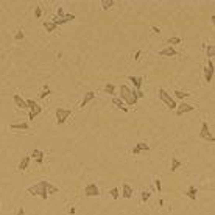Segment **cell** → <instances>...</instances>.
I'll return each instance as SVG.
<instances>
[{"instance_id":"6da1fadb","label":"cell","mask_w":215,"mask_h":215,"mask_svg":"<svg viewBox=\"0 0 215 215\" xmlns=\"http://www.w3.org/2000/svg\"><path fill=\"white\" fill-rule=\"evenodd\" d=\"M27 192H28L30 195H38V196H41L42 199H47V196H48L50 193H56V192H59V189L55 187L53 184H50L48 181H44V179H42V181L36 182L34 185L28 187Z\"/></svg>"},{"instance_id":"7a4b0ae2","label":"cell","mask_w":215,"mask_h":215,"mask_svg":"<svg viewBox=\"0 0 215 215\" xmlns=\"http://www.w3.org/2000/svg\"><path fill=\"white\" fill-rule=\"evenodd\" d=\"M122 101H126L128 106H134L137 103V95H136V90L134 89H130L126 84H122L120 86V97H119Z\"/></svg>"},{"instance_id":"3957f363","label":"cell","mask_w":215,"mask_h":215,"mask_svg":"<svg viewBox=\"0 0 215 215\" xmlns=\"http://www.w3.org/2000/svg\"><path fill=\"white\" fill-rule=\"evenodd\" d=\"M27 109H30L28 112V120H34L41 112H42V106H39L34 100H27Z\"/></svg>"},{"instance_id":"277c9868","label":"cell","mask_w":215,"mask_h":215,"mask_svg":"<svg viewBox=\"0 0 215 215\" xmlns=\"http://www.w3.org/2000/svg\"><path fill=\"white\" fill-rule=\"evenodd\" d=\"M158 97H159V100L162 101V103H165L170 109H176V103H175V100L168 95V92L165 90V89H159L158 90Z\"/></svg>"},{"instance_id":"5b68a950","label":"cell","mask_w":215,"mask_h":215,"mask_svg":"<svg viewBox=\"0 0 215 215\" xmlns=\"http://www.w3.org/2000/svg\"><path fill=\"white\" fill-rule=\"evenodd\" d=\"M70 116H72V111L70 109H66V108H58V109H56V123L58 125L66 123V120Z\"/></svg>"},{"instance_id":"8992f818","label":"cell","mask_w":215,"mask_h":215,"mask_svg":"<svg viewBox=\"0 0 215 215\" xmlns=\"http://www.w3.org/2000/svg\"><path fill=\"white\" fill-rule=\"evenodd\" d=\"M199 137L204 139V140H207V142H215V139H213V136H212V133H210V130H209V126H207V122H203V123H201Z\"/></svg>"},{"instance_id":"52a82bcc","label":"cell","mask_w":215,"mask_h":215,"mask_svg":"<svg viewBox=\"0 0 215 215\" xmlns=\"http://www.w3.org/2000/svg\"><path fill=\"white\" fill-rule=\"evenodd\" d=\"M192 111H195V106L187 104V103H181L179 106H176V116H178V117H181L182 114L192 112Z\"/></svg>"},{"instance_id":"ba28073f","label":"cell","mask_w":215,"mask_h":215,"mask_svg":"<svg viewBox=\"0 0 215 215\" xmlns=\"http://www.w3.org/2000/svg\"><path fill=\"white\" fill-rule=\"evenodd\" d=\"M213 61L212 59H209L207 61V66H206V69H204V80H206V83H210L212 81V78H213Z\"/></svg>"},{"instance_id":"9c48e42d","label":"cell","mask_w":215,"mask_h":215,"mask_svg":"<svg viewBox=\"0 0 215 215\" xmlns=\"http://www.w3.org/2000/svg\"><path fill=\"white\" fill-rule=\"evenodd\" d=\"M84 195L86 196H98L100 195V190L97 187L95 182H89L86 187H84Z\"/></svg>"},{"instance_id":"30bf717a","label":"cell","mask_w":215,"mask_h":215,"mask_svg":"<svg viewBox=\"0 0 215 215\" xmlns=\"http://www.w3.org/2000/svg\"><path fill=\"white\" fill-rule=\"evenodd\" d=\"M70 21H75V14H64V17L62 19H58V17H53L52 19V22L58 27V25H64V24H67V22H70Z\"/></svg>"},{"instance_id":"8fae6325","label":"cell","mask_w":215,"mask_h":215,"mask_svg":"<svg viewBox=\"0 0 215 215\" xmlns=\"http://www.w3.org/2000/svg\"><path fill=\"white\" fill-rule=\"evenodd\" d=\"M148 150H150V145H148L147 142H139V144L133 148V154L137 156V154H140L142 151H148Z\"/></svg>"},{"instance_id":"7c38bea8","label":"cell","mask_w":215,"mask_h":215,"mask_svg":"<svg viewBox=\"0 0 215 215\" xmlns=\"http://www.w3.org/2000/svg\"><path fill=\"white\" fill-rule=\"evenodd\" d=\"M95 100V92H87L84 97H83V100H81V103H80V108H81V109H83V108L87 104V103H90V101H94Z\"/></svg>"},{"instance_id":"4fadbf2b","label":"cell","mask_w":215,"mask_h":215,"mask_svg":"<svg viewBox=\"0 0 215 215\" xmlns=\"http://www.w3.org/2000/svg\"><path fill=\"white\" fill-rule=\"evenodd\" d=\"M178 55V52L173 48V47H165V48H162V50H159V56H176Z\"/></svg>"},{"instance_id":"5bb4252c","label":"cell","mask_w":215,"mask_h":215,"mask_svg":"<svg viewBox=\"0 0 215 215\" xmlns=\"http://www.w3.org/2000/svg\"><path fill=\"white\" fill-rule=\"evenodd\" d=\"M128 80L133 83V86L136 87V90H140V87H142V84H144V78H142V76H130Z\"/></svg>"},{"instance_id":"9a60e30c","label":"cell","mask_w":215,"mask_h":215,"mask_svg":"<svg viewBox=\"0 0 215 215\" xmlns=\"http://www.w3.org/2000/svg\"><path fill=\"white\" fill-rule=\"evenodd\" d=\"M31 156L36 159V162H38L39 165H42V162H44V156H45L42 150H33V151H31Z\"/></svg>"},{"instance_id":"2e32d148","label":"cell","mask_w":215,"mask_h":215,"mask_svg":"<svg viewBox=\"0 0 215 215\" xmlns=\"http://www.w3.org/2000/svg\"><path fill=\"white\" fill-rule=\"evenodd\" d=\"M122 196H123V198H126V199L133 198V189H131L126 182L122 185Z\"/></svg>"},{"instance_id":"e0dca14e","label":"cell","mask_w":215,"mask_h":215,"mask_svg":"<svg viewBox=\"0 0 215 215\" xmlns=\"http://www.w3.org/2000/svg\"><path fill=\"white\" fill-rule=\"evenodd\" d=\"M112 104H114L116 108H119V109H122L123 112H128V108L125 106V103H123L119 97H114V98H112Z\"/></svg>"},{"instance_id":"ac0fdd59","label":"cell","mask_w":215,"mask_h":215,"mask_svg":"<svg viewBox=\"0 0 215 215\" xmlns=\"http://www.w3.org/2000/svg\"><path fill=\"white\" fill-rule=\"evenodd\" d=\"M13 98H14V103H16V106H17V108H21V109H27V103H25V100H22V97H21V95L14 94V95H13Z\"/></svg>"},{"instance_id":"d6986e66","label":"cell","mask_w":215,"mask_h":215,"mask_svg":"<svg viewBox=\"0 0 215 215\" xmlns=\"http://www.w3.org/2000/svg\"><path fill=\"white\" fill-rule=\"evenodd\" d=\"M28 164H30V156H24V158L21 159L19 165H17V170H19V172H24V170H27Z\"/></svg>"},{"instance_id":"ffe728a7","label":"cell","mask_w":215,"mask_h":215,"mask_svg":"<svg viewBox=\"0 0 215 215\" xmlns=\"http://www.w3.org/2000/svg\"><path fill=\"white\" fill-rule=\"evenodd\" d=\"M181 165H182V162H181L178 158H172V159H170V172H176Z\"/></svg>"},{"instance_id":"44dd1931","label":"cell","mask_w":215,"mask_h":215,"mask_svg":"<svg viewBox=\"0 0 215 215\" xmlns=\"http://www.w3.org/2000/svg\"><path fill=\"white\" fill-rule=\"evenodd\" d=\"M42 25H44V28H45V31H47V33H53V31L58 28V27H56V25H55L52 21H45Z\"/></svg>"},{"instance_id":"7402d4cb","label":"cell","mask_w":215,"mask_h":215,"mask_svg":"<svg viewBox=\"0 0 215 215\" xmlns=\"http://www.w3.org/2000/svg\"><path fill=\"white\" fill-rule=\"evenodd\" d=\"M116 5V0H101V8L104 11H108L109 8H112Z\"/></svg>"},{"instance_id":"603a6c76","label":"cell","mask_w":215,"mask_h":215,"mask_svg":"<svg viewBox=\"0 0 215 215\" xmlns=\"http://www.w3.org/2000/svg\"><path fill=\"white\" fill-rule=\"evenodd\" d=\"M10 128H11V130H22V131H27V130L30 128V125H28L27 122H24V123H13Z\"/></svg>"},{"instance_id":"cb8c5ba5","label":"cell","mask_w":215,"mask_h":215,"mask_svg":"<svg viewBox=\"0 0 215 215\" xmlns=\"http://www.w3.org/2000/svg\"><path fill=\"white\" fill-rule=\"evenodd\" d=\"M196 193H198V190L195 189V185H190V187L187 189V192H185V195H187L190 199H196Z\"/></svg>"},{"instance_id":"d4e9b609","label":"cell","mask_w":215,"mask_h":215,"mask_svg":"<svg viewBox=\"0 0 215 215\" xmlns=\"http://www.w3.org/2000/svg\"><path fill=\"white\" fill-rule=\"evenodd\" d=\"M104 92H106L108 95H114V94H116V86L111 84V83H108V84L104 86Z\"/></svg>"},{"instance_id":"484cf974","label":"cell","mask_w":215,"mask_h":215,"mask_svg":"<svg viewBox=\"0 0 215 215\" xmlns=\"http://www.w3.org/2000/svg\"><path fill=\"white\" fill-rule=\"evenodd\" d=\"M206 53H207V58L212 59L213 55H215V47H213V45H207V47H206Z\"/></svg>"},{"instance_id":"4316f807","label":"cell","mask_w":215,"mask_h":215,"mask_svg":"<svg viewBox=\"0 0 215 215\" xmlns=\"http://www.w3.org/2000/svg\"><path fill=\"white\" fill-rule=\"evenodd\" d=\"M50 94H52V89H50V87L45 84V89H44V90L39 94V98H42V100H44V98H45V97H48Z\"/></svg>"},{"instance_id":"83f0119b","label":"cell","mask_w":215,"mask_h":215,"mask_svg":"<svg viewBox=\"0 0 215 215\" xmlns=\"http://www.w3.org/2000/svg\"><path fill=\"white\" fill-rule=\"evenodd\" d=\"M109 195H111L114 199H119V196H120V192H119V189H117V187H112V189L109 190Z\"/></svg>"},{"instance_id":"f1b7e54d","label":"cell","mask_w":215,"mask_h":215,"mask_svg":"<svg viewBox=\"0 0 215 215\" xmlns=\"http://www.w3.org/2000/svg\"><path fill=\"white\" fill-rule=\"evenodd\" d=\"M182 41H181V38H170L168 39V45L170 47H173V45H178V44H181Z\"/></svg>"},{"instance_id":"f546056e","label":"cell","mask_w":215,"mask_h":215,"mask_svg":"<svg viewBox=\"0 0 215 215\" xmlns=\"http://www.w3.org/2000/svg\"><path fill=\"white\" fill-rule=\"evenodd\" d=\"M175 95L179 98V100H184L185 97H189L190 94H187V92H182V90H175Z\"/></svg>"},{"instance_id":"4dcf8cb0","label":"cell","mask_w":215,"mask_h":215,"mask_svg":"<svg viewBox=\"0 0 215 215\" xmlns=\"http://www.w3.org/2000/svg\"><path fill=\"white\" fill-rule=\"evenodd\" d=\"M154 187H156V190H158V193H161V190H162V187H161V179H159V178H156V179H154Z\"/></svg>"},{"instance_id":"1f68e13d","label":"cell","mask_w":215,"mask_h":215,"mask_svg":"<svg viewBox=\"0 0 215 215\" xmlns=\"http://www.w3.org/2000/svg\"><path fill=\"white\" fill-rule=\"evenodd\" d=\"M150 192H142V203H147L148 199H150Z\"/></svg>"},{"instance_id":"d6a6232c","label":"cell","mask_w":215,"mask_h":215,"mask_svg":"<svg viewBox=\"0 0 215 215\" xmlns=\"http://www.w3.org/2000/svg\"><path fill=\"white\" fill-rule=\"evenodd\" d=\"M34 16H36L38 19L42 16V10H41V7H36V8H34Z\"/></svg>"},{"instance_id":"836d02e7","label":"cell","mask_w":215,"mask_h":215,"mask_svg":"<svg viewBox=\"0 0 215 215\" xmlns=\"http://www.w3.org/2000/svg\"><path fill=\"white\" fill-rule=\"evenodd\" d=\"M21 39H24V33H22V31H19V33L16 34V41H21Z\"/></svg>"},{"instance_id":"e575fe53","label":"cell","mask_w":215,"mask_h":215,"mask_svg":"<svg viewBox=\"0 0 215 215\" xmlns=\"http://www.w3.org/2000/svg\"><path fill=\"white\" fill-rule=\"evenodd\" d=\"M140 55H142V50H137V52H136V53H134V59H136V61H137V59H139V58H140Z\"/></svg>"},{"instance_id":"d590c367","label":"cell","mask_w":215,"mask_h":215,"mask_svg":"<svg viewBox=\"0 0 215 215\" xmlns=\"http://www.w3.org/2000/svg\"><path fill=\"white\" fill-rule=\"evenodd\" d=\"M136 95H137V98H144V92L142 90H136Z\"/></svg>"},{"instance_id":"8d00e7d4","label":"cell","mask_w":215,"mask_h":215,"mask_svg":"<svg viewBox=\"0 0 215 215\" xmlns=\"http://www.w3.org/2000/svg\"><path fill=\"white\" fill-rule=\"evenodd\" d=\"M17 215H25V209H24V207H19V212H17Z\"/></svg>"},{"instance_id":"74e56055","label":"cell","mask_w":215,"mask_h":215,"mask_svg":"<svg viewBox=\"0 0 215 215\" xmlns=\"http://www.w3.org/2000/svg\"><path fill=\"white\" fill-rule=\"evenodd\" d=\"M151 30H153L154 33H161V28H159V27H151Z\"/></svg>"},{"instance_id":"f35d334b","label":"cell","mask_w":215,"mask_h":215,"mask_svg":"<svg viewBox=\"0 0 215 215\" xmlns=\"http://www.w3.org/2000/svg\"><path fill=\"white\" fill-rule=\"evenodd\" d=\"M75 212H76L75 207H70V209H69V213H70V215H75Z\"/></svg>"},{"instance_id":"ab89813d","label":"cell","mask_w":215,"mask_h":215,"mask_svg":"<svg viewBox=\"0 0 215 215\" xmlns=\"http://www.w3.org/2000/svg\"><path fill=\"white\" fill-rule=\"evenodd\" d=\"M0 212H2V207H0Z\"/></svg>"}]
</instances>
